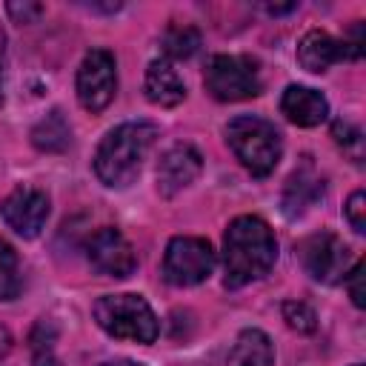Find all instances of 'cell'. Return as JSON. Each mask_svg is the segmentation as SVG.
I'll return each instance as SVG.
<instances>
[{"instance_id": "52a82bcc", "label": "cell", "mask_w": 366, "mask_h": 366, "mask_svg": "<svg viewBox=\"0 0 366 366\" xmlns=\"http://www.w3.org/2000/svg\"><path fill=\"white\" fill-rule=\"evenodd\" d=\"M214 269V249L203 237H172L163 254V277L172 286H197Z\"/></svg>"}, {"instance_id": "d4e9b609", "label": "cell", "mask_w": 366, "mask_h": 366, "mask_svg": "<svg viewBox=\"0 0 366 366\" xmlns=\"http://www.w3.org/2000/svg\"><path fill=\"white\" fill-rule=\"evenodd\" d=\"M6 11H9L17 23H31L34 17H40L43 6H40V3H23V6H20V3H9Z\"/></svg>"}, {"instance_id": "cb8c5ba5", "label": "cell", "mask_w": 366, "mask_h": 366, "mask_svg": "<svg viewBox=\"0 0 366 366\" xmlns=\"http://www.w3.org/2000/svg\"><path fill=\"white\" fill-rule=\"evenodd\" d=\"M343 280H349L352 303H355L357 309H363V306H366V292H363V260H357V263L349 269V274H346Z\"/></svg>"}, {"instance_id": "6da1fadb", "label": "cell", "mask_w": 366, "mask_h": 366, "mask_svg": "<svg viewBox=\"0 0 366 366\" xmlns=\"http://www.w3.org/2000/svg\"><path fill=\"white\" fill-rule=\"evenodd\" d=\"M277 260V240L266 220L254 214H240L229 223L223 234V283L240 289L272 272Z\"/></svg>"}, {"instance_id": "9c48e42d", "label": "cell", "mask_w": 366, "mask_h": 366, "mask_svg": "<svg viewBox=\"0 0 366 366\" xmlns=\"http://www.w3.org/2000/svg\"><path fill=\"white\" fill-rule=\"evenodd\" d=\"M0 217L20 237H37L49 220V197L34 186H17L0 203Z\"/></svg>"}, {"instance_id": "277c9868", "label": "cell", "mask_w": 366, "mask_h": 366, "mask_svg": "<svg viewBox=\"0 0 366 366\" xmlns=\"http://www.w3.org/2000/svg\"><path fill=\"white\" fill-rule=\"evenodd\" d=\"M94 320L112 337L134 343H154L160 332L152 306L140 295H103L94 303Z\"/></svg>"}, {"instance_id": "484cf974", "label": "cell", "mask_w": 366, "mask_h": 366, "mask_svg": "<svg viewBox=\"0 0 366 366\" xmlns=\"http://www.w3.org/2000/svg\"><path fill=\"white\" fill-rule=\"evenodd\" d=\"M3 86H6V31L0 26V103H3Z\"/></svg>"}, {"instance_id": "2e32d148", "label": "cell", "mask_w": 366, "mask_h": 366, "mask_svg": "<svg viewBox=\"0 0 366 366\" xmlns=\"http://www.w3.org/2000/svg\"><path fill=\"white\" fill-rule=\"evenodd\" d=\"M226 366H274V349L266 332L243 329L229 352Z\"/></svg>"}, {"instance_id": "7402d4cb", "label": "cell", "mask_w": 366, "mask_h": 366, "mask_svg": "<svg viewBox=\"0 0 366 366\" xmlns=\"http://www.w3.org/2000/svg\"><path fill=\"white\" fill-rule=\"evenodd\" d=\"M332 134H335L337 146H340L343 152H349V154H352V160H355V163H360V160H363V134H360V129H357V126L337 120V123L332 126Z\"/></svg>"}, {"instance_id": "30bf717a", "label": "cell", "mask_w": 366, "mask_h": 366, "mask_svg": "<svg viewBox=\"0 0 366 366\" xmlns=\"http://www.w3.org/2000/svg\"><path fill=\"white\" fill-rule=\"evenodd\" d=\"M86 257L106 277H129L137 269V254H134L132 243L123 237V232H117L112 226H103L89 237Z\"/></svg>"}, {"instance_id": "ba28073f", "label": "cell", "mask_w": 366, "mask_h": 366, "mask_svg": "<svg viewBox=\"0 0 366 366\" xmlns=\"http://www.w3.org/2000/svg\"><path fill=\"white\" fill-rule=\"evenodd\" d=\"M117 92V66L112 51L92 49L77 69V100L86 112H103Z\"/></svg>"}, {"instance_id": "ac0fdd59", "label": "cell", "mask_w": 366, "mask_h": 366, "mask_svg": "<svg viewBox=\"0 0 366 366\" xmlns=\"http://www.w3.org/2000/svg\"><path fill=\"white\" fill-rule=\"evenodd\" d=\"M29 340H31V360H34V366H60V360L54 355L57 326L49 317L37 320V326H34V332H31Z\"/></svg>"}, {"instance_id": "603a6c76", "label": "cell", "mask_w": 366, "mask_h": 366, "mask_svg": "<svg viewBox=\"0 0 366 366\" xmlns=\"http://www.w3.org/2000/svg\"><path fill=\"white\" fill-rule=\"evenodd\" d=\"M346 220L352 223L357 234L366 232V194L363 192H352V197L346 200Z\"/></svg>"}, {"instance_id": "5b68a950", "label": "cell", "mask_w": 366, "mask_h": 366, "mask_svg": "<svg viewBox=\"0 0 366 366\" xmlns=\"http://www.w3.org/2000/svg\"><path fill=\"white\" fill-rule=\"evenodd\" d=\"M206 92L220 103H237L260 94V71L257 63L246 54H214L203 74Z\"/></svg>"}, {"instance_id": "7a4b0ae2", "label": "cell", "mask_w": 366, "mask_h": 366, "mask_svg": "<svg viewBox=\"0 0 366 366\" xmlns=\"http://www.w3.org/2000/svg\"><path fill=\"white\" fill-rule=\"evenodd\" d=\"M154 137L157 129L143 120L114 126L94 152V174L100 177V183L109 189H123L134 183Z\"/></svg>"}, {"instance_id": "5bb4252c", "label": "cell", "mask_w": 366, "mask_h": 366, "mask_svg": "<svg viewBox=\"0 0 366 366\" xmlns=\"http://www.w3.org/2000/svg\"><path fill=\"white\" fill-rule=\"evenodd\" d=\"M343 43L335 40L329 31L323 29H312L300 37L297 43V63L312 71V74H323L329 66H335L337 60H343Z\"/></svg>"}, {"instance_id": "e0dca14e", "label": "cell", "mask_w": 366, "mask_h": 366, "mask_svg": "<svg viewBox=\"0 0 366 366\" xmlns=\"http://www.w3.org/2000/svg\"><path fill=\"white\" fill-rule=\"evenodd\" d=\"M31 143L40 152H63L71 143V126L66 123L63 112H49L34 129H31Z\"/></svg>"}, {"instance_id": "83f0119b", "label": "cell", "mask_w": 366, "mask_h": 366, "mask_svg": "<svg viewBox=\"0 0 366 366\" xmlns=\"http://www.w3.org/2000/svg\"><path fill=\"white\" fill-rule=\"evenodd\" d=\"M100 366H143V363L129 360V357H117V360H106V363H100Z\"/></svg>"}, {"instance_id": "4fadbf2b", "label": "cell", "mask_w": 366, "mask_h": 366, "mask_svg": "<svg viewBox=\"0 0 366 366\" xmlns=\"http://www.w3.org/2000/svg\"><path fill=\"white\" fill-rule=\"evenodd\" d=\"M323 197V177L315 172L312 163H303L300 169H295L286 180V189H283V212L289 217H297L303 214L306 209H312L317 200Z\"/></svg>"}, {"instance_id": "f1b7e54d", "label": "cell", "mask_w": 366, "mask_h": 366, "mask_svg": "<svg viewBox=\"0 0 366 366\" xmlns=\"http://www.w3.org/2000/svg\"><path fill=\"white\" fill-rule=\"evenodd\" d=\"M355 366H360V363H355Z\"/></svg>"}, {"instance_id": "9a60e30c", "label": "cell", "mask_w": 366, "mask_h": 366, "mask_svg": "<svg viewBox=\"0 0 366 366\" xmlns=\"http://www.w3.org/2000/svg\"><path fill=\"white\" fill-rule=\"evenodd\" d=\"M143 89H146V97H149L154 106H163V109H172V106H177V103L186 97V86H183L177 69H174L166 57L149 63Z\"/></svg>"}, {"instance_id": "d6986e66", "label": "cell", "mask_w": 366, "mask_h": 366, "mask_svg": "<svg viewBox=\"0 0 366 366\" xmlns=\"http://www.w3.org/2000/svg\"><path fill=\"white\" fill-rule=\"evenodd\" d=\"M197 46H200V34H197L194 26H172L163 34V51L169 57L186 60V57H192L197 51Z\"/></svg>"}, {"instance_id": "4316f807", "label": "cell", "mask_w": 366, "mask_h": 366, "mask_svg": "<svg viewBox=\"0 0 366 366\" xmlns=\"http://www.w3.org/2000/svg\"><path fill=\"white\" fill-rule=\"evenodd\" d=\"M11 352V332L0 323V357H6Z\"/></svg>"}, {"instance_id": "ffe728a7", "label": "cell", "mask_w": 366, "mask_h": 366, "mask_svg": "<svg viewBox=\"0 0 366 366\" xmlns=\"http://www.w3.org/2000/svg\"><path fill=\"white\" fill-rule=\"evenodd\" d=\"M20 292V269L14 249L0 237V300H11Z\"/></svg>"}, {"instance_id": "8992f818", "label": "cell", "mask_w": 366, "mask_h": 366, "mask_svg": "<svg viewBox=\"0 0 366 366\" xmlns=\"http://www.w3.org/2000/svg\"><path fill=\"white\" fill-rule=\"evenodd\" d=\"M297 257L312 280L329 283V286L340 283L349 274V269L357 263L352 257V249L332 232H315V234L303 237L297 243Z\"/></svg>"}, {"instance_id": "8fae6325", "label": "cell", "mask_w": 366, "mask_h": 366, "mask_svg": "<svg viewBox=\"0 0 366 366\" xmlns=\"http://www.w3.org/2000/svg\"><path fill=\"white\" fill-rule=\"evenodd\" d=\"M203 169V157L189 143H174L160 154L157 163V192L163 197H172L194 183V177Z\"/></svg>"}, {"instance_id": "3957f363", "label": "cell", "mask_w": 366, "mask_h": 366, "mask_svg": "<svg viewBox=\"0 0 366 366\" xmlns=\"http://www.w3.org/2000/svg\"><path fill=\"white\" fill-rule=\"evenodd\" d=\"M226 143L232 146L234 157L254 177L272 174L283 154V140H280V132L274 129V123L254 117V114H240V117L229 120Z\"/></svg>"}, {"instance_id": "44dd1931", "label": "cell", "mask_w": 366, "mask_h": 366, "mask_svg": "<svg viewBox=\"0 0 366 366\" xmlns=\"http://www.w3.org/2000/svg\"><path fill=\"white\" fill-rule=\"evenodd\" d=\"M283 320L297 332H315V326H317L315 309L303 300H286L283 303Z\"/></svg>"}, {"instance_id": "7c38bea8", "label": "cell", "mask_w": 366, "mask_h": 366, "mask_svg": "<svg viewBox=\"0 0 366 366\" xmlns=\"http://www.w3.org/2000/svg\"><path fill=\"white\" fill-rule=\"evenodd\" d=\"M280 112L295 123V126H303V129H312L317 123L326 120L329 114V103L320 92L309 89V86H289L280 97Z\"/></svg>"}]
</instances>
